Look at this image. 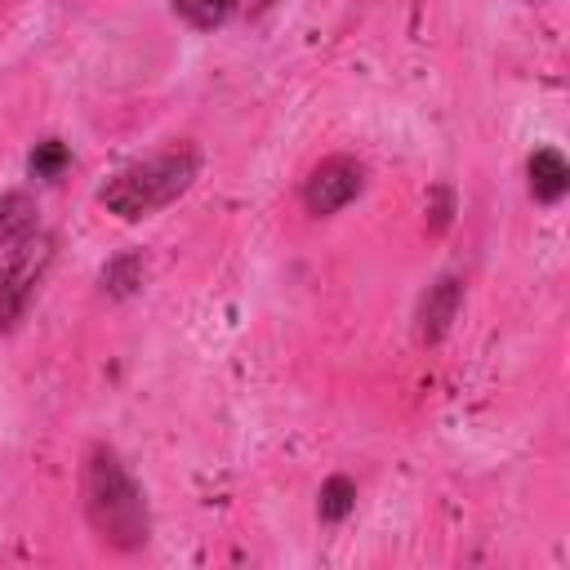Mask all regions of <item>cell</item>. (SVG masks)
<instances>
[{
    "label": "cell",
    "instance_id": "6da1fadb",
    "mask_svg": "<svg viewBox=\"0 0 570 570\" xmlns=\"http://www.w3.org/2000/svg\"><path fill=\"white\" fill-rule=\"evenodd\" d=\"M80 503L94 539L116 552H138L151 539V512L142 485L111 445H94L80 468Z\"/></svg>",
    "mask_w": 570,
    "mask_h": 570
},
{
    "label": "cell",
    "instance_id": "7a4b0ae2",
    "mask_svg": "<svg viewBox=\"0 0 570 570\" xmlns=\"http://www.w3.org/2000/svg\"><path fill=\"white\" fill-rule=\"evenodd\" d=\"M200 174V151L196 147H169V151H156L147 160H134L125 165L120 174H111L102 187H98V205L125 223H138L165 205H174Z\"/></svg>",
    "mask_w": 570,
    "mask_h": 570
},
{
    "label": "cell",
    "instance_id": "3957f363",
    "mask_svg": "<svg viewBox=\"0 0 570 570\" xmlns=\"http://www.w3.org/2000/svg\"><path fill=\"white\" fill-rule=\"evenodd\" d=\"M53 254H58V240L49 232H40V227L27 240L9 245V254L0 263V334L18 330V321L27 316L36 289H40V281H45V272L53 263Z\"/></svg>",
    "mask_w": 570,
    "mask_h": 570
},
{
    "label": "cell",
    "instance_id": "277c9868",
    "mask_svg": "<svg viewBox=\"0 0 570 570\" xmlns=\"http://www.w3.org/2000/svg\"><path fill=\"white\" fill-rule=\"evenodd\" d=\"M361 191H365V165L356 156H325L303 178V209L316 218H330L343 205H352Z\"/></svg>",
    "mask_w": 570,
    "mask_h": 570
},
{
    "label": "cell",
    "instance_id": "5b68a950",
    "mask_svg": "<svg viewBox=\"0 0 570 570\" xmlns=\"http://www.w3.org/2000/svg\"><path fill=\"white\" fill-rule=\"evenodd\" d=\"M459 307H463V276H454V272L436 276V281L423 289L419 307H414V343H419V347H436V343L454 330Z\"/></svg>",
    "mask_w": 570,
    "mask_h": 570
},
{
    "label": "cell",
    "instance_id": "8992f818",
    "mask_svg": "<svg viewBox=\"0 0 570 570\" xmlns=\"http://www.w3.org/2000/svg\"><path fill=\"white\" fill-rule=\"evenodd\" d=\"M525 187H530V196L539 205H557L570 191V165H566V156L557 147L530 151V160H525Z\"/></svg>",
    "mask_w": 570,
    "mask_h": 570
},
{
    "label": "cell",
    "instance_id": "52a82bcc",
    "mask_svg": "<svg viewBox=\"0 0 570 570\" xmlns=\"http://www.w3.org/2000/svg\"><path fill=\"white\" fill-rule=\"evenodd\" d=\"M142 281H147V258H142V249H120V254H111V258L102 263V272H98V285H102L107 298H129V294L142 289Z\"/></svg>",
    "mask_w": 570,
    "mask_h": 570
},
{
    "label": "cell",
    "instance_id": "ba28073f",
    "mask_svg": "<svg viewBox=\"0 0 570 570\" xmlns=\"http://www.w3.org/2000/svg\"><path fill=\"white\" fill-rule=\"evenodd\" d=\"M40 227V209L27 191H4L0 196V245H18Z\"/></svg>",
    "mask_w": 570,
    "mask_h": 570
},
{
    "label": "cell",
    "instance_id": "9c48e42d",
    "mask_svg": "<svg viewBox=\"0 0 570 570\" xmlns=\"http://www.w3.org/2000/svg\"><path fill=\"white\" fill-rule=\"evenodd\" d=\"M352 508H356V481L343 476V472L325 476V481H321V494H316V512H321V521H325V525H338V521L352 517Z\"/></svg>",
    "mask_w": 570,
    "mask_h": 570
},
{
    "label": "cell",
    "instance_id": "30bf717a",
    "mask_svg": "<svg viewBox=\"0 0 570 570\" xmlns=\"http://www.w3.org/2000/svg\"><path fill=\"white\" fill-rule=\"evenodd\" d=\"M236 4L240 0H174V13L196 31H214L236 13Z\"/></svg>",
    "mask_w": 570,
    "mask_h": 570
},
{
    "label": "cell",
    "instance_id": "8fae6325",
    "mask_svg": "<svg viewBox=\"0 0 570 570\" xmlns=\"http://www.w3.org/2000/svg\"><path fill=\"white\" fill-rule=\"evenodd\" d=\"M67 165H71V151H67L62 138H40V142L31 147V156H27L31 178H58Z\"/></svg>",
    "mask_w": 570,
    "mask_h": 570
},
{
    "label": "cell",
    "instance_id": "7c38bea8",
    "mask_svg": "<svg viewBox=\"0 0 570 570\" xmlns=\"http://www.w3.org/2000/svg\"><path fill=\"white\" fill-rule=\"evenodd\" d=\"M450 223H454V191H450L445 183H436V187L428 191V232L441 236Z\"/></svg>",
    "mask_w": 570,
    "mask_h": 570
}]
</instances>
